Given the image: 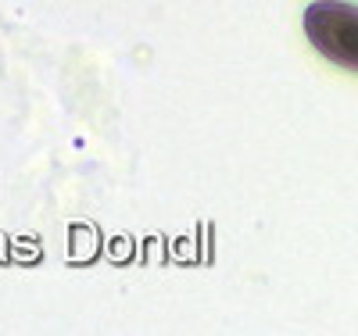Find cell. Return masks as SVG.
<instances>
[{
  "label": "cell",
  "mask_w": 358,
  "mask_h": 336,
  "mask_svg": "<svg viewBox=\"0 0 358 336\" xmlns=\"http://www.w3.org/2000/svg\"><path fill=\"white\" fill-rule=\"evenodd\" d=\"M308 43L341 68L358 65V11L351 0H315L305 8Z\"/></svg>",
  "instance_id": "6da1fadb"
}]
</instances>
